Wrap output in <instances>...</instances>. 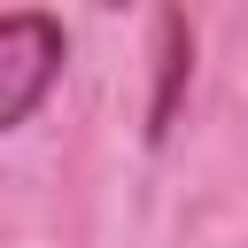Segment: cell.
Masks as SVG:
<instances>
[{"instance_id": "obj_1", "label": "cell", "mask_w": 248, "mask_h": 248, "mask_svg": "<svg viewBox=\"0 0 248 248\" xmlns=\"http://www.w3.org/2000/svg\"><path fill=\"white\" fill-rule=\"evenodd\" d=\"M62 78V23L39 8H16L0 23V124H31V108L46 101V85Z\"/></svg>"}, {"instance_id": "obj_2", "label": "cell", "mask_w": 248, "mask_h": 248, "mask_svg": "<svg viewBox=\"0 0 248 248\" xmlns=\"http://www.w3.org/2000/svg\"><path fill=\"white\" fill-rule=\"evenodd\" d=\"M186 70H194V31H186V16L170 8L163 16V85H155V140L170 132V108H178V85H186Z\"/></svg>"}, {"instance_id": "obj_3", "label": "cell", "mask_w": 248, "mask_h": 248, "mask_svg": "<svg viewBox=\"0 0 248 248\" xmlns=\"http://www.w3.org/2000/svg\"><path fill=\"white\" fill-rule=\"evenodd\" d=\"M108 8H124V0H108Z\"/></svg>"}]
</instances>
